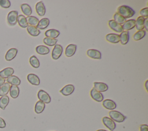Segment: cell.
<instances>
[{"label":"cell","instance_id":"6da1fadb","mask_svg":"<svg viewBox=\"0 0 148 131\" xmlns=\"http://www.w3.org/2000/svg\"><path fill=\"white\" fill-rule=\"evenodd\" d=\"M117 13L126 18L132 17L135 14V12L130 6L127 5H121L118 8Z\"/></svg>","mask_w":148,"mask_h":131},{"label":"cell","instance_id":"7a4b0ae2","mask_svg":"<svg viewBox=\"0 0 148 131\" xmlns=\"http://www.w3.org/2000/svg\"><path fill=\"white\" fill-rule=\"evenodd\" d=\"M110 118L113 121L117 122H123L126 118V117L121 114L120 112L115 110H111L109 112Z\"/></svg>","mask_w":148,"mask_h":131},{"label":"cell","instance_id":"3957f363","mask_svg":"<svg viewBox=\"0 0 148 131\" xmlns=\"http://www.w3.org/2000/svg\"><path fill=\"white\" fill-rule=\"evenodd\" d=\"M17 17H18V12L15 10L10 11L7 16V20L8 24L11 25L13 26L16 24L17 23Z\"/></svg>","mask_w":148,"mask_h":131},{"label":"cell","instance_id":"277c9868","mask_svg":"<svg viewBox=\"0 0 148 131\" xmlns=\"http://www.w3.org/2000/svg\"><path fill=\"white\" fill-rule=\"evenodd\" d=\"M38 98L39 100L45 103H49L51 102V97L45 91L40 89L38 92Z\"/></svg>","mask_w":148,"mask_h":131},{"label":"cell","instance_id":"5b68a950","mask_svg":"<svg viewBox=\"0 0 148 131\" xmlns=\"http://www.w3.org/2000/svg\"><path fill=\"white\" fill-rule=\"evenodd\" d=\"M102 122L103 125L108 128L110 131H113L116 128V123L110 118L104 117L102 118Z\"/></svg>","mask_w":148,"mask_h":131},{"label":"cell","instance_id":"8992f818","mask_svg":"<svg viewBox=\"0 0 148 131\" xmlns=\"http://www.w3.org/2000/svg\"><path fill=\"white\" fill-rule=\"evenodd\" d=\"M62 47L60 44H56L52 50L51 57L53 59H58L62 53Z\"/></svg>","mask_w":148,"mask_h":131},{"label":"cell","instance_id":"52a82bcc","mask_svg":"<svg viewBox=\"0 0 148 131\" xmlns=\"http://www.w3.org/2000/svg\"><path fill=\"white\" fill-rule=\"evenodd\" d=\"M108 25L111 29H112L118 33H120L123 31L122 25L118 24L113 20H110L108 21Z\"/></svg>","mask_w":148,"mask_h":131},{"label":"cell","instance_id":"ba28073f","mask_svg":"<svg viewBox=\"0 0 148 131\" xmlns=\"http://www.w3.org/2000/svg\"><path fill=\"white\" fill-rule=\"evenodd\" d=\"M90 95H91V97L94 100L98 102H101L103 100V96L102 94V93L100 92H98V91L95 89L94 88L91 89L90 91Z\"/></svg>","mask_w":148,"mask_h":131},{"label":"cell","instance_id":"9c48e42d","mask_svg":"<svg viewBox=\"0 0 148 131\" xmlns=\"http://www.w3.org/2000/svg\"><path fill=\"white\" fill-rule=\"evenodd\" d=\"M87 55L91 58L100 59L102 57L101 53L99 51L95 49H89L87 51Z\"/></svg>","mask_w":148,"mask_h":131},{"label":"cell","instance_id":"30bf717a","mask_svg":"<svg viewBox=\"0 0 148 131\" xmlns=\"http://www.w3.org/2000/svg\"><path fill=\"white\" fill-rule=\"evenodd\" d=\"M75 89V87L72 84H68L63 87L60 91V93H61L64 96H68L72 94Z\"/></svg>","mask_w":148,"mask_h":131},{"label":"cell","instance_id":"8fae6325","mask_svg":"<svg viewBox=\"0 0 148 131\" xmlns=\"http://www.w3.org/2000/svg\"><path fill=\"white\" fill-rule=\"evenodd\" d=\"M17 49L15 48H10L5 54V59L7 61H10L15 58L17 54Z\"/></svg>","mask_w":148,"mask_h":131},{"label":"cell","instance_id":"7c38bea8","mask_svg":"<svg viewBox=\"0 0 148 131\" xmlns=\"http://www.w3.org/2000/svg\"><path fill=\"white\" fill-rule=\"evenodd\" d=\"M14 73V69L12 68H6L0 71V77L3 78H8Z\"/></svg>","mask_w":148,"mask_h":131},{"label":"cell","instance_id":"4fadbf2b","mask_svg":"<svg viewBox=\"0 0 148 131\" xmlns=\"http://www.w3.org/2000/svg\"><path fill=\"white\" fill-rule=\"evenodd\" d=\"M35 9L37 14L39 16H43L46 13V8L43 2L40 1L38 2L35 5Z\"/></svg>","mask_w":148,"mask_h":131},{"label":"cell","instance_id":"5bb4252c","mask_svg":"<svg viewBox=\"0 0 148 131\" xmlns=\"http://www.w3.org/2000/svg\"><path fill=\"white\" fill-rule=\"evenodd\" d=\"M76 50V45L74 44H69L65 48V54L67 57H71L74 55Z\"/></svg>","mask_w":148,"mask_h":131},{"label":"cell","instance_id":"9a60e30c","mask_svg":"<svg viewBox=\"0 0 148 131\" xmlns=\"http://www.w3.org/2000/svg\"><path fill=\"white\" fill-rule=\"evenodd\" d=\"M27 80L29 83L34 85H39L40 84L39 78L37 75L33 73H30L28 74Z\"/></svg>","mask_w":148,"mask_h":131},{"label":"cell","instance_id":"2e32d148","mask_svg":"<svg viewBox=\"0 0 148 131\" xmlns=\"http://www.w3.org/2000/svg\"><path fill=\"white\" fill-rule=\"evenodd\" d=\"M94 88L98 92H105L108 89V86L106 84L101 82H94Z\"/></svg>","mask_w":148,"mask_h":131},{"label":"cell","instance_id":"e0dca14e","mask_svg":"<svg viewBox=\"0 0 148 131\" xmlns=\"http://www.w3.org/2000/svg\"><path fill=\"white\" fill-rule=\"evenodd\" d=\"M106 40L111 43H117L120 42L119 35L116 33H109L106 35Z\"/></svg>","mask_w":148,"mask_h":131},{"label":"cell","instance_id":"ac0fdd59","mask_svg":"<svg viewBox=\"0 0 148 131\" xmlns=\"http://www.w3.org/2000/svg\"><path fill=\"white\" fill-rule=\"evenodd\" d=\"M103 106L108 110H113L116 108V103L110 99H105L102 102Z\"/></svg>","mask_w":148,"mask_h":131},{"label":"cell","instance_id":"d6986e66","mask_svg":"<svg viewBox=\"0 0 148 131\" xmlns=\"http://www.w3.org/2000/svg\"><path fill=\"white\" fill-rule=\"evenodd\" d=\"M135 22L136 21L134 19H131L126 21L122 25L123 30L128 31L130 29H132V28L135 27Z\"/></svg>","mask_w":148,"mask_h":131},{"label":"cell","instance_id":"ffe728a7","mask_svg":"<svg viewBox=\"0 0 148 131\" xmlns=\"http://www.w3.org/2000/svg\"><path fill=\"white\" fill-rule=\"evenodd\" d=\"M60 31L54 29H48L45 33V35L47 38H50L53 39H56V38H57L60 35Z\"/></svg>","mask_w":148,"mask_h":131},{"label":"cell","instance_id":"44dd1931","mask_svg":"<svg viewBox=\"0 0 148 131\" xmlns=\"http://www.w3.org/2000/svg\"><path fill=\"white\" fill-rule=\"evenodd\" d=\"M50 24V20L47 18H42L38 23L37 26L36 27L38 29H44L46 28Z\"/></svg>","mask_w":148,"mask_h":131},{"label":"cell","instance_id":"7402d4cb","mask_svg":"<svg viewBox=\"0 0 148 131\" xmlns=\"http://www.w3.org/2000/svg\"><path fill=\"white\" fill-rule=\"evenodd\" d=\"M120 37V41L121 44L125 45L126 44L129 40V32L128 31H123L121 32L120 35H119Z\"/></svg>","mask_w":148,"mask_h":131},{"label":"cell","instance_id":"603a6c76","mask_svg":"<svg viewBox=\"0 0 148 131\" xmlns=\"http://www.w3.org/2000/svg\"><path fill=\"white\" fill-rule=\"evenodd\" d=\"M145 18L142 16H139L137 18L135 22V27L138 31L143 30L144 29V23Z\"/></svg>","mask_w":148,"mask_h":131},{"label":"cell","instance_id":"cb8c5ba5","mask_svg":"<svg viewBox=\"0 0 148 131\" xmlns=\"http://www.w3.org/2000/svg\"><path fill=\"white\" fill-rule=\"evenodd\" d=\"M9 92H10V96L13 99H16L18 96L20 89H19V88L18 87V86L12 85L10 87Z\"/></svg>","mask_w":148,"mask_h":131},{"label":"cell","instance_id":"d4e9b609","mask_svg":"<svg viewBox=\"0 0 148 131\" xmlns=\"http://www.w3.org/2000/svg\"><path fill=\"white\" fill-rule=\"evenodd\" d=\"M27 31L28 33L32 36H38L40 33V31L36 27L31 25H28L27 27Z\"/></svg>","mask_w":148,"mask_h":131},{"label":"cell","instance_id":"484cf974","mask_svg":"<svg viewBox=\"0 0 148 131\" xmlns=\"http://www.w3.org/2000/svg\"><path fill=\"white\" fill-rule=\"evenodd\" d=\"M6 81H7V83H8L9 84H10L12 85H16V86L19 85L21 83V81L20 78L16 76H11L7 78Z\"/></svg>","mask_w":148,"mask_h":131},{"label":"cell","instance_id":"4316f807","mask_svg":"<svg viewBox=\"0 0 148 131\" xmlns=\"http://www.w3.org/2000/svg\"><path fill=\"white\" fill-rule=\"evenodd\" d=\"M36 51L38 54H40V55H46L49 53L50 52V50L49 48L45 46H43V45H40V46H38L36 47Z\"/></svg>","mask_w":148,"mask_h":131},{"label":"cell","instance_id":"83f0119b","mask_svg":"<svg viewBox=\"0 0 148 131\" xmlns=\"http://www.w3.org/2000/svg\"><path fill=\"white\" fill-rule=\"evenodd\" d=\"M45 108V103L40 100H39L35 104V112L36 114H40L42 112H43Z\"/></svg>","mask_w":148,"mask_h":131},{"label":"cell","instance_id":"f1b7e54d","mask_svg":"<svg viewBox=\"0 0 148 131\" xmlns=\"http://www.w3.org/2000/svg\"><path fill=\"white\" fill-rule=\"evenodd\" d=\"M17 22L18 25L22 28H27L28 26V24L27 23L26 17L22 14H20L17 17Z\"/></svg>","mask_w":148,"mask_h":131},{"label":"cell","instance_id":"f546056e","mask_svg":"<svg viewBox=\"0 0 148 131\" xmlns=\"http://www.w3.org/2000/svg\"><path fill=\"white\" fill-rule=\"evenodd\" d=\"M10 84L8 83H5L0 87V96H3L6 95L9 92L10 89Z\"/></svg>","mask_w":148,"mask_h":131},{"label":"cell","instance_id":"4dcf8cb0","mask_svg":"<svg viewBox=\"0 0 148 131\" xmlns=\"http://www.w3.org/2000/svg\"><path fill=\"white\" fill-rule=\"evenodd\" d=\"M22 12L26 16H29L32 14V9L31 6L27 4V3H23L21 4L20 6Z\"/></svg>","mask_w":148,"mask_h":131},{"label":"cell","instance_id":"1f68e13d","mask_svg":"<svg viewBox=\"0 0 148 131\" xmlns=\"http://www.w3.org/2000/svg\"><path fill=\"white\" fill-rule=\"evenodd\" d=\"M26 20H27V23L29 24V25L34 26V27H36L39 21V19L37 17L35 16H31L27 17Z\"/></svg>","mask_w":148,"mask_h":131},{"label":"cell","instance_id":"d6a6232c","mask_svg":"<svg viewBox=\"0 0 148 131\" xmlns=\"http://www.w3.org/2000/svg\"><path fill=\"white\" fill-rule=\"evenodd\" d=\"M9 102V98L7 95L1 96L0 98V108L5 110Z\"/></svg>","mask_w":148,"mask_h":131},{"label":"cell","instance_id":"836d02e7","mask_svg":"<svg viewBox=\"0 0 148 131\" xmlns=\"http://www.w3.org/2000/svg\"><path fill=\"white\" fill-rule=\"evenodd\" d=\"M146 35V31L145 30H140L138 31L134 35H133V39L135 41L139 40L142 39Z\"/></svg>","mask_w":148,"mask_h":131},{"label":"cell","instance_id":"e575fe53","mask_svg":"<svg viewBox=\"0 0 148 131\" xmlns=\"http://www.w3.org/2000/svg\"><path fill=\"white\" fill-rule=\"evenodd\" d=\"M29 63L34 68H38L40 65L39 61L35 55H32L29 58Z\"/></svg>","mask_w":148,"mask_h":131},{"label":"cell","instance_id":"d590c367","mask_svg":"<svg viewBox=\"0 0 148 131\" xmlns=\"http://www.w3.org/2000/svg\"><path fill=\"white\" fill-rule=\"evenodd\" d=\"M58 40L56 39H53V38H45L43 40V43L47 45V46H55Z\"/></svg>","mask_w":148,"mask_h":131},{"label":"cell","instance_id":"8d00e7d4","mask_svg":"<svg viewBox=\"0 0 148 131\" xmlns=\"http://www.w3.org/2000/svg\"><path fill=\"white\" fill-rule=\"evenodd\" d=\"M114 20L116 23H117L119 24H124L126 21V18L123 17L122 16H121L120 14H119L117 12L113 16Z\"/></svg>","mask_w":148,"mask_h":131},{"label":"cell","instance_id":"74e56055","mask_svg":"<svg viewBox=\"0 0 148 131\" xmlns=\"http://www.w3.org/2000/svg\"><path fill=\"white\" fill-rule=\"evenodd\" d=\"M11 5L9 0H0V6L3 8H9Z\"/></svg>","mask_w":148,"mask_h":131},{"label":"cell","instance_id":"f35d334b","mask_svg":"<svg viewBox=\"0 0 148 131\" xmlns=\"http://www.w3.org/2000/svg\"><path fill=\"white\" fill-rule=\"evenodd\" d=\"M140 16L143 17H148V8H145L140 10Z\"/></svg>","mask_w":148,"mask_h":131},{"label":"cell","instance_id":"ab89813d","mask_svg":"<svg viewBox=\"0 0 148 131\" xmlns=\"http://www.w3.org/2000/svg\"><path fill=\"white\" fill-rule=\"evenodd\" d=\"M140 131H148V126L146 124L140 125Z\"/></svg>","mask_w":148,"mask_h":131},{"label":"cell","instance_id":"60d3db41","mask_svg":"<svg viewBox=\"0 0 148 131\" xmlns=\"http://www.w3.org/2000/svg\"><path fill=\"white\" fill-rule=\"evenodd\" d=\"M6 127V122L3 119L0 117V128H4Z\"/></svg>","mask_w":148,"mask_h":131},{"label":"cell","instance_id":"b9f144b4","mask_svg":"<svg viewBox=\"0 0 148 131\" xmlns=\"http://www.w3.org/2000/svg\"><path fill=\"white\" fill-rule=\"evenodd\" d=\"M144 28L146 29V31H148V17L145 18V19Z\"/></svg>","mask_w":148,"mask_h":131},{"label":"cell","instance_id":"7bdbcfd3","mask_svg":"<svg viewBox=\"0 0 148 131\" xmlns=\"http://www.w3.org/2000/svg\"><path fill=\"white\" fill-rule=\"evenodd\" d=\"M5 78L0 77V87L5 83Z\"/></svg>","mask_w":148,"mask_h":131},{"label":"cell","instance_id":"ee69618b","mask_svg":"<svg viewBox=\"0 0 148 131\" xmlns=\"http://www.w3.org/2000/svg\"><path fill=\"white\" fill-rule=\"evenodd\" d=\"M147 83H148V80H146V82H145V88H146V91H148V88H147Z\"/></svg>","mask_w":148,"mask_h":131},{"label":"cell","instance_id":"f6af8a7d","mask_svg":"<svg viewBox=\"0 0 148 131\" xmlns=\"http://www.w3.org/2000/svg\"><path fill=\"white\" fill-rule=\"evenodd\" d=\"M97 131H108V130H106L105 129H99V130H97Z\"/></svg>","mask_w":148,"mask_h":131}]
</instances>
